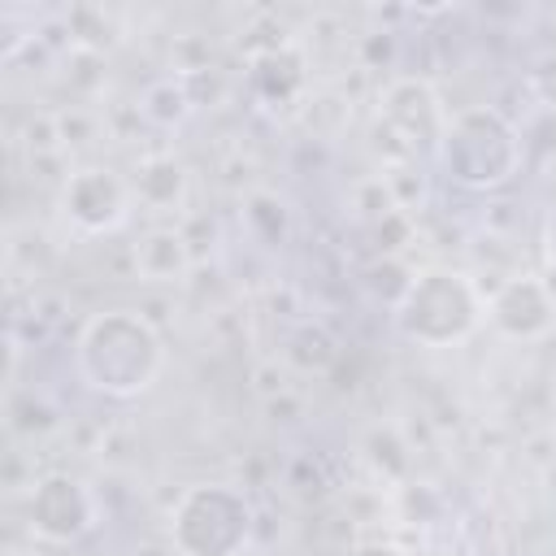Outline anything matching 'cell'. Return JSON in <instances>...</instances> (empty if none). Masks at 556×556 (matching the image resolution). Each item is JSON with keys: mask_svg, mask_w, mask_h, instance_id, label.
Instances as JSON below:
<instances>
[{"mask_svg": "<svg viewBox=\"0 0 556 556\" xmlns=\"http://www.w3.org/2000/svg\"><path fill=\"white\" fill-rule=\"evenodd\" d=\"M74 365L91 391L130 400V395H143L161 378L165 343L156 326L139 317L135 308H109L83 326L74 343Z\"/></svg>", "mask_w": 556, "mask_h": 556, "instance_id": "cell-1", "label": "cell"}, {"mask_svg": "<svg viewBox=\"0 0 556 556\" xmlns=\"http://www.w3.org/2000/svg\"><path fill=\"white\" fill-rule=\"evenodd\" d=\"M486 321V300L478 282L460 269H421L408 295L395 304V326L404 339L421 348H452L465 343Z\"/></svg>", "mask_w": 556, "mask_h": 556, "instance_id": "cell-2", "label": "cell"}, {"mask_svg": "<svg viewBox=\"0 0 556 556\" xmlns=\"http://www.w3.org/2000/svg\"><path fill=\"white\" fill-rule=\"evenodd\" d=\"M439 156L460 187L491 191L517 174L521 139L495 109H460V113H447Z\"/></svg>", "mask_w": 556, "mask_h": 556, "instance_id": "cell-3", "label": "cell"}, {"mask_svg": "<svg viewBox=\"0 0 556 556\" xmlns=\"http://www.w3.org/2000/svg\"><path fill=\"white\" fill-rule=\"evenodd\" d=\"M248 534H252V508L226 482L187 486L169 513V539L178 556H239Z\"/></svg>", "mask_w": 556, "mask_h": 556, "instance_id": "cell-4", "label": "cell"}, {"mask_svg": "<svg viewBox=\"0 0 556 556\" xmlns=\"http://www.w3.org/2000/svg\"><path fill=\"white\" fill-rule=\"evenodd\" d=\"M447 126V113L434 96V87L417 74H400L378 91V143L391 139V161L387 169H400L408 161H417L421 148H439Z\"/></svg>", "mask_w": 556, "mask_h": 556, "instance_id": "cell-5", "label": "cell"}, {"mask_svg": "<svg viewBox=\"0 0 556 556\" xmlns=\"http://www.w3.org/2000/svg\"><path fill=\"white\" fill-rule=\"evenodd\" d=\"M26 517H30V534L39 543L70 547L96 526L100 504H96L91 486H83L74 473H43L30 482Z\"/></svg>", "mask_w": 556, "mask_h": 556, "instance_id": "cell-6", "label": "cell"}, {"mask_svg": "<svg viewBox=\"0 0 556 556\" xmlns=\"http://www.w3.org/2000/svg\"><path fill=\"white\" fill-rule=\"evenodd\" d=\"M61 213L78 235H113L126 226L135 195L130 178L113 174L109 165H83L61 182Z\"/></svg>", "mask_w": 556, "mask_h": 556, "instance_id": "cell-7", "label": "cell"}, {"mask_svg": "<svg viewBox=\"0 0 556 556\" xmlns=\"http://www.w3.org/2000/svg\"><path fill=\"white\" fill-rule=\"evenodd\" d=\"M486 321L513 343H539L556 330V291L534 274H513L491 291Z\"/></svg>", "mask_w": 556, "mask_h": 556, "instance_id": "cell-8", "label": "cell"}, {"mask_svg": "<svg viewBox=\"0 0 556 556\" xmlns=\"http://www.w3.org/2000/svg\"><path fill=\"white\" fill-rule=\"evenodd\" d=\"M130 261H135V278L139 282L174 287V282H187V274L195 265V252L187 243V230H178V226H152V230H143L135 239Z\"/></svg>", "mask_w": 556, "mask_h": 556, "instance_id": "cell-9", "label": "cell"}, {"mask_svg": "<svg viewBox=\"0 0 556 556\" xmlns=\"http://www.w3.org/2000/svg\"><path fill=\"white\" fill-rule=\"evenodd\" d=\"M187 191H191V178H187V165L169 152H152L135 165L130 174V195H135V208L143 213H182L187 204Z\"/></svg>", "mask_w": 556, "mask_h": 556, "instance_id": "cell-10", "label": "cell"}, {"mask_svg": "<svg viewBox=\"0 0 556 556\" xmlns=\"http://www.w3.org/2000/svg\"><path fill=\"white\" fill-rule=\"evenodd\" d=\"M365 460L374 465V473L382 478V482H404L408 478V465H413V456H408V443H404V434L387 421V426H374L369 434H365Z\"/></svg>", "mask_w": 556, "mask_h": 556, "instance_id": "cell-11", "label": "cell"}, {"mask_svg": "<svg viewBox=\"0 0 556 556\" xmlns=\"http://www.w3.org/2000/svg\"><path fill=\"white\" fill-rule=\"evenodd\" d=\"M191 109H195V96H191V87L182 83V74H178V78H161V83H152V87L139 96V113H143L152 126H174V122H182Z\"/></svg>", "mask_w": 556, "mask_h": 556, "instance_id": "cell-12", "label": "cell"}, {"mask_svg": "<svg viewBox=\"0 0 556 556\" xmlns=\"http://www.w3.org/2000/svg\"><path fill=\"white\" fill-rule=\"evenodd\" d=\"M287 356H291L300 369L326 374V369L339 361V343H334V334H330L326 326H317V321H304V326L291 334V348H287Z\"/></svg>", "mask_w": 556, "mask_h": 556, "instance_id": "cell-13", "label": "cell"}, {"mask_svg": "<svg viewBox=\"0 0 556 556\" xmlns=\"http://www.w3.org/2000/svg\"><path fill=\"white\" fill-rule=\"evenodd\" d=\"M56 130H61V143H65V152H70V148H78V143H91V139L100 135V122H96V113L61 109V113H56Z\"/></svg>", "mask_w": 556, "mask_h": 556, "instance_id": "cell-14", "label": "cell"}, {"mask_svg": "<svg viewBox=\"0 0 556 556\" xmlns=\"http://www.w3.org/2000/svg\"><path fill=\"white\" fill-rule=\"evenodd\" d=\"M530 91L539 96L543 109H556V52H547V56L530 70Z\"/></svg>", "mask_w": 556, "mask_h": 556, "instance_id": "cell-15", "label": "cell"}, {"mask_svg": "<svg viewBox=\"0 0 556 556\" xmlns=\"http://www.w3.org/2000/svg\"><path fill=\"white\" fill-rule=\"evenodd\" d=\"M252 382H256V395H261V400H278V395H287V391H291V382H287V369H282L278 361H265V365H256Z\"/></svg>", "mask_w": 556, "mask_h": 556, "instance_id": "cell-16", "label": "cell"}, {"mask_svg": "<svg viewBox=\"0 0 556 556\" xmlns=\"http://www.w3.org/2000/svg\"><path fill=\"white\" fill-rule=\"evenodd\" d=\"M348 556H408V552H400V547H391V543H361V547H352Z\"/></svg>", "mask_w": 556, "mask_h": 556, "instance_id": "cell-17", "label": "cell"}, {"mask_svg": "<svg viewBox=\"0 0 556 556\" xmlns=\"http://www.w3.org/2000/svg\"><path fill=\"white\" fill-rule=\"evenodd\" d=\"M547 256H552V265H556V213H552V222H547Z\"/></svg>", "mask_w": 556, "mask_h": 556, "instance_id": "cell-18", "label": "cell"}, {"mask_svg": "<svg viewBox=\"0 0 556 556\" xmlns=\"http://www.w3.org/2000/svg\"><path fill=\"white\" fill-rule=\"evenodd\" d=\"M4 556H39V552H26V547H17V552H4Z\"/></svg>", "mask_w": 556, "mask_h": 556, "instance_id": "cell-19", "label": "cell"}, {"mask_svg": "<svg viewBox=\"0 0 556 556\" xmlns=\"http://www.w3.org/2000/svg\"><path fill=\"white\" fill-rule=\"evenodd\" d=\"M552 426H556V400H552Z\"/></svg>", "mask_w": 556, "mask_h": 556, "instance_id": "cell-20", "label": "cell"}]
</instances>
